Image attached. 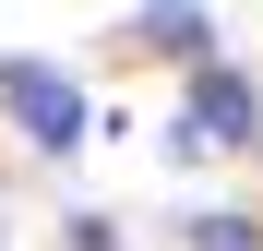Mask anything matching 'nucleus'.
<instances>
[{
    "label": "nucleus",
    "instance_id": "obj_1",
    "mask_svg": "<svg viewBox=\"0 0 263 251\" xmlns=\"http://www.w3.org/2000/svg\"><path fill=\"white\" fill-rule=\"evenodd\" d=\"M0 120H12L36 156H72L84 144V84L60 60H0Z\"/></svg>",
    "mask_w": 263,
    "mask_h": 251
},
{
    "label": "nucleus",
    "instance_id": "obj_2",
    "mask_svg": "<svg viewBox=\"0 0 263 251\" xmlns=\"http://www.w3.org/2000/svg\"><path fill=\"white\" fill-rule=\"evenodd\" d=\"M192 120H203V144H263V96H251V72L239 60H192Z\"/></svg>",
    "mask_w": 263,
    "mask_h": 251
},
{
    "label": "nucleus",
    "instance_id": "obj_3",
    "mask_svg": "<svg viewBox=\"0 0 263 251\" xmlns=\"http://www.w3.org/2000/svg\"><path fill=\"white\" fill-rule=\"evenodd\" d=\"M132 48H156V60H215V24H203V0H132Z\"/></svg>",
    "mask_w": 263,
    "mask_h": 251
},
{
    "label": "nucleus",
    "instance_id": "obj_4",
    "mask_svg": "<svg viewBox=\"0 0 263 251\" xmlns=\"http://www.w3.org/2000/svg\"><path fill=\"white\" fill-rule=\"evenodd\" d=\"M192 251H263V239H251V216H203V227H192Z\"/></svg>",
    "mask_w": 263,
    "mask_h": 251
}]
</instances>
